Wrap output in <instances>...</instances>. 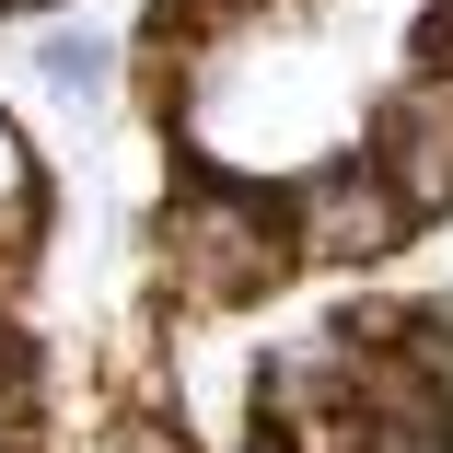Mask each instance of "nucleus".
Segmentation results:
<instances>
[{
  "label": "nucleus",
  "mask_w": 453,
  "mask_h": 453,
  "mask_svg": "<svg viewBox=\"0 0 453 453\" xmlns=\"http://www.w3.org/2000/svg\"><path fill=\"white\" fill-rule=\"evenodd\" d=\"M360 151H372L395 187L418 198V221H441V210H453V70L418 58L395 94L372 105V140H360Z\"/></svg>",
  "instance_id": "7ed1b4c3"
},
{
  "label": "nucleus",
  "mask_w": 453,
  "mask_h": 453,
  "mask_svg": "<svg viewBox=\"0 0 453 453\" xmlns=\"http://www.w3.org/2000/svg\"><path fill=\"white\" fill-rule=\"evenodd\" d=\"M418 58L453 70V0H430V12H418Z\"/></svg>",
  "instance_id": "39448f33"
},
{
  "label": "nucleus",
  "mask_w": 453,
  "mask_h": 453,
  "mask_svg": "<svg viewBox=\"0 0 453 453\" xmlns=\"http://www.w3.org/2000/svg\"><path fill=\"white\" fill-rule=\"evenodd\" d=\"M291 233H303V267H395L418 244V198L372 151H337L291 187Z\"/></svg>",
  "instance_id": "f03ea898"
},
{
  "label": "nucleus",
  "mask_w": 453,
  "mask_h": 453,
  "mask_svg": "<svg viewBox=\"0 0 453 453\" xmlns=\"http://www.w3.org/2000/svg\"><path fill=\"white\" fill-rule=\"evenodd\" d=\"M24 12H58V0H24Z\"/></svg>",
  "instance_id": "0eeeda50"
},
{
  "label": "nucleus",
  "mask_w": 453,
  "mask_h": 453,
  "mask_svg": "<svg viewBox=\"0 0 453 453\" xmlns=\"http://www.w3.org/2000/svg\"><path fill=\"white\" fill-rule=\"evenodd\" d=\"M12 12H24V0H0V24H12Z\"/></svg>",
  "instance_id": "423d86ee"
},
{
  "label": "nucleus",
  "mask_w": 453,
  "mask_h": 453,
  "mask_svg": "<svg viewBox=\"0 0 453 453\" xmlns=\"http://www.w3.org/2000/svg\"><path fill=\"white\" fill-rule=\"evenodd\" d=\"M303 267V233H291V187H256V174H174V198L151 210V280L187 303V314H244L267 303Z\"/></svg>",
  "instance_id": "f257e3e1"
},
{
  "label": "nucleus",
  "mask_w": 453,
  "mask_h": 453,
  "mask_svg": "<svg viewBox=\"0 0 453 453\" xmlns=\"http://www.w3.org/2000/svg\"><path fill=\"white\" fill-rule=\"evenodd\" d=\"M35 81H47L58 105H105L117 47H105V35H81V24H58V35H35Z\"/></svg>",
  "instance_id": "20e7f679"
}]
</instances>
